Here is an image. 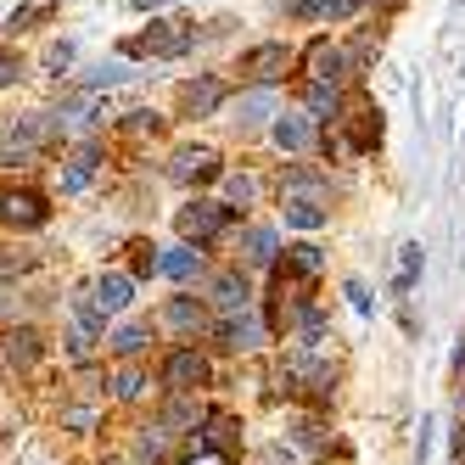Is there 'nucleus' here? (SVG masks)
Instances as JSON below:
<instances>
[{"instance_id": "obj_23", "label": "nucleus", "mask_w": 465, "mask_h": 465, "mask_svg": "<svg viewBox=\"0 0 465 465\" xmlns=\"http://www.w3.org/2000/svg\"><path fill=\"white\" fill-rule=\"evenodd\" d=\"M292 270H297V275H320V270H325V252H320L314 242L292 247Z\"/></svg>"}, {"instance_id": "obj_30", "label": "nucleus", "mask_w": 465, "mask_h": 465, "mask_svg": "<svg viewBox=\"0 0 465 465\" xmlns=\"http://www.w3.org/2000/svg\"><path fill=\"white\" fill-rule=\"evenodd\" d=\"M51 12H56V6H51V0H40V6H23V12L12 17V28H28V23H45Z\"/></svg>"}, {"instance_id": "obj_22", "label": "nucleus", "mask_w": 465, "mask_h": 465, "mask_svg": "<svg viewBox=\"0 0 465 465\" xmlns=\"http://www.w3.org/2000/svg\"><path fill=\"white\" fill-rule=\"evenodd\" d=\"M337 107H342V102H337V84H309V113H314V118H325V113L337 118Z\"/></svg>"}, {"instance_id": "obj_2", "label": "nucleus", "mask_w": 465, "mask_h": 465, "mask_svg": "<svg viewBox=\"0 0 465 465\" xmlns=\"http://www.w3.org/2000/svg\"><path fill=\"white\" fill-rule=\"evenodd\" d=\"M224 224H230V208L224 203H203V196H196L191 208H180V236H185V247L191 242H213Z\"/></svg>"}, {"instance_id": "obj_17", "label": "nucleus", "mask_w": 465, "mask_h": 465, "mask_svg": "<svg viewBox=\"0 0 465 465\" xmlns=\"http://www.w3.org/2000/svg\"><path fill=\"white\" fill-rule=\"evenodd\" d=\"M325 219H331V213L314 203V196H292V203H286V224H292V230H320Z\"/></svg>"}, {"instance_id": "obj_21", "label": "nucleus", "mask_w": 465, "mask_h": 465, "mask_svg": "<svg viewBox=\"0 0 465 465\" xmlns=\"http://www.w3.org/2000/svg\"><path fill=\"white\" fill-rule=\"evenodd\" d=\"M107 342H113V353H124V359H135V353H141V348H146L152 337H146V325H118V331H113Z\"/></svg>"}, {"instance_id": "obj_39", "label": "nucleus", "mask_w": 465, "mask_h": 465, "mask_svg": "<svg viewBox=\"0 0 465 465\" xmlns=\"http://www.w3.org/2000/svg\"><path fill=\"white\" fill-rule=\"evenodd\" d=\"M258 465H281V449H270V454H263V460H258Z\"/></svg>"}, {"instance_id": "obj_24", "label": "nucleus", "mask_w": 465, "mask_h": 465, "mask_svg": "<svg viewBox=\"0 0 465 465\" xmlns=\"http://www.w3.org/2000/svg\"><path fill=\"white\" fill-rule=\"evenodd\" d=\"M415 275H420V247L410 242L404 252H398V281H392V286H398V292H410V286H415Z\"/></svg>"}, {"instance_id": "obj_9", "label": "nucleus", "mask_w": 465, "mask_h": 465, "mask_svg": "<svg viewBox=\"0 0 465 465\" xmlns=\"http://www.w3.org/2000/svg\"><path fill=\"white\" fill-rule=\"evenodd\" d=\"M219 107H224V84H219L213 74H203L196 84H185V113H191V118H213Z\"/></svg>"}, {"instance_id": "obj_26", "label": "nucleus", "mask_w": 465, "mask_h": 465, "mask_svg": "<svg viewBox=\"0 0 465 465\" xmlns=\"http://www.w3.org/2000/svg\"><path fill=\"white\" fill-rule=\"evenodd\" d=\"M124 79H129L124 62H102V68H90V74H84V84H90V90H102V84H124Z\"/></svg>"}, {"instance_id": "obj_16", "label": "nucleus", "mask_w": 465, "mask_h": 465, "mask_svg": "<svg viewBox=\"0 0 465 465\" xmlns=\"http://www.w3.org/2000/svg\"><path fill=\"white\" fill-rule=\"evenodd\" d=\"M242 252H247V263H252V270H270V263H275V230L252 224L247 236H242Z\"/></svg>"}, {"instance_id": "obj_6", "label": "nucleus", "mask_w": 465, "mask_h": 465, "mask_svg": "<svg viewBox=\"0 0 465 465\" xmlns=\"http://www.w3.org/2000/svg\"><path fill=\"white\" fill-rule=\"evenodd\" d=\"M208 303H213V309H224L230 320H236V314H247L252 292H247V281H242L236 270H224V275H213V286H208Z\"/></svg>"}, {"instance_id": "obj_40", "label": "nucleus", "mask_w": 465, "mask_h": 465, "mask_svg": "<svg viewBox=\"0 0 465 465\" xmlns=\"http://www.w3.org/2000/svg\"><path fill=\"white\" fill-rule=\"evenodd\" d=\"M135 6H169V0H135Z\"/></svg>"}, {"instance_id": "obj_33", "label": "nucleus", "mask_w": 465, "mask_h": 465, "mask_svg": "<svg viewBox=\"0 0 465 465\" xmlns=\"http://www.w3.org/2000/svg\"><path fill=\"white\" fill-rule=\"evenodd\" d=\"M68 353H74V359H79V364H84V359H90V331H79V325H74V331H68Z\"/></svg>"}, {"instance_id": "obj_1", "label": "nucleus", "mask_w": 465, "mask_h": 465, "mask_svg": "<svg viewBox=\"0 0 465 465\" xmlns=\"http://www.w3.org/2000/svg\"><path fill=\"white\" fill-rule=\"evenodd\" d=\"M191 45H196V28H185V23H152L129 51H135V56H185Z\"/></svg>"}, {"instance_id": "obj_20", "label": "nucleus", "mask_w": 465, "mask_h": 465, "mask_svg": "<svg viewBox=\"0 0 465 465\" xmlns=\"http://www.w3.org/2000/svg\"><path fill=\"white\" fill-rule=\"evenodd\" d=\"M90 174H95V146H84V152L68 163V174H62V191H68V196H74V191H84V185H90Z\"/></svg>"}, {"instance_id": "obj_8", "label": "nucleus", "mask_w": 465, "mask_h": 465, "mask_svg": "<svg viewBox=\"0 0 465 465\" xmlns=\"http://www.w3.org/2000/svg\"><path fill=\"white\" fill-rule=\"evenodd\" d=\"M286 376L303 381V392H314V398H331V381H337V371H331L325 359H314V353H297Z\"/></svg>"}, {"instance_id": "obj_31", "label": "nucleus", "mask_w": 465, "mask_h": 465, "mask_svg": "<svg viewBox=\"0 0 465 465\" xmlns=\"http://www.w3.org/2000/svg\"><path fill=\"white\" fill-rule=\"evenodd\" d=\"M320 443H325V438H320V426H314V420H303V426H297V449H303V454H314Z\"/></svg>"}, {"instance_id": "obj_19", "label": "nucleus", "mask_w": 465, "mask_h": 465, "mask_svg": "<svg viewBox=\"0 0 465 465\" xmlns=\"http://www.w3.org/2000/svg\"><path fill=\"white\" fill-rule=\"evenodd\" d=\"M163 320H169L174 331H196L203 325V303H196V297H174V303L163 309Z\"/></svg>"}, {"instance_id": "obj_32", "label": "nucleus", "mask_w": 465, "mask_h": 465, "mask_svg": "<svg viewBox=\"0 0 465 465\" xmlns=\"http://www.w3.org/2000/svg\"><path fill=\"white\" fill-rule=\"evenodd\" d=\"M23 270H35V252H17V258H0V275H23Z\"/></svg>"}, {"instance_id": "obj_27", "label": "nucleus", "mask_w": 465, "mask_h": 465, "mask_svg": "<svg viewBox=\"0 0 465 465\" xmlns=\"http://www.w3.org/2000/svg\"><path fill=\"white\" fill-rule=\"evenodd\" d=\"M230 431H236V420H230V415H208L203 443H208V449H230Z\"/></svg>"}, {"instance_id": "obj_14", "label": "nucleus", "mask_w": 465, "mask_h": 465, "mask_svg": "<svg viewBox=\"0 0 465 465\" xmlns=\"http://www.w3.org/2000/svg\"><path fill=\"white\" fill-rule=\"evenodd\" d=\"M263 118H275V90H247L236 102V129H258Z\"/></svg>"}, {"instance_id": "obj_4", "label": "nucleus", "mask_w": 465, "mask_h": 465, "mask_svg": "<svg viewBox=\"0 0 465 465\" xmlns=\"http://www.w3.org/2000/svg\"><path fill=\"white\" fill-rule=\"evenodd\" d=\"M163 381H169L174 392L203 387V381H208V359L196 353V348H174V353H169V364H163Z\"/></svg>"}, {"instance_id": "obj_28", "label": "nucleus", "mask_w": 465, "mask_h": 465, "mask_svg": "<svg viewBox=\"0 0 465 465\" xmlns=\"http://www.w3.org/2000/svg\"><path fill=\"white\" fill-rule=\"evenodd\" d=\"M224 191H230V203H252V196H258V180H252V174H230Z\"/></svg>"}, {"instance_id": "obj_7", "label": "nucleus", "mask_w": 465, "mask_h": 465, "mask_svg": "<svg viewBox=\"0 0 465 465\" xmlns=\"http://www.w3.org/2000/svg\"><path fill=\"white\" fill-rule=\"evenodd\" d=\"M242 74H252L258 90H270V84L286 74V45H252V51L242 56Z\"/></svg>"}, {"instance_id": "obj_15", "label": "nucleus", "mask_w": 465, "mask_h": 465, "mask_svg": "<svg viewBox=\"0 0 465 465\" xmlns=\"http://www.w3.org/2000/svg\"><path fill=\"white\" fill-rule=\"evenodd\" d=\"M196 270H203V252H196V247H169V252H163L157 258V275H169V281H191Z\"/></svg>"}, {"instance_id": "obj_10", "label": "nucleus", "mask_w": 465, "mask_h": 465, "mask_svg": "<svg viewBox=\"0 0 465 465\" xmlns=\"http://www.w3.org/2000/svg\"><path fill=\"white\" fill-rule=\"evenodd\" d=\"M258 342H263V320H252V314H236L219 325V348H230V353H247Z\"/></svg>"}, {"instance_id": "obj_34", "label": "nucleus", "mask_w": 465, "mask_h": 465, "mask_svg": "<svg viewBox=\"0 0 465 465\" xmlns=\"http://www.w3.org/2000/svg\"><path fill=\"white\" fill-rule=\"evenodd\" d=\"M62 426H68V431H90L95 426V410H68V415H62Z\"/></svg>"}, {"instance_id": "obj_29", "label": "nucleus", "mask_w": 465, "mask_h": 465, "mask_svg": "<svg viewBox=\"0 0 465 465\" xmlns=\"http://www.w3.org/2000/svg\"><path fill=\"white\" fill-rule=\"evenodd\" d=\"M113 392H118V398H141V392H146V376H141V371H124V376L113 381Z\"/></svg>"}, {"instance_id": "obj_25", "label": "nucleus", "mask_w": 465, "mask_h": 465, "mask_svg": "<svg viewBox=\"0 0 465 465\" xmlns=\"http://www.w3.org/2000/svg\"><path fill=\"white\" fill-rule=\"evenodd\" d=\"M35 331H23V337H6V364H35Z\"/></svg>"}, {"instance_id": "obj_11", "label": "nucleus", "mask_w": 465, "mask_h": 465, "mask_svg": "<svg viewBox=\"0 0 465 465\" xmlns=\"http://www.w3.org/2000/svg\"><path fill=\"white\" fill-rule=\"evenodd\" d=\"M129 303H135V281L129 275H102L95 281V309L102 314H124Z\"/></svg>"}, {"instance_id": "obj_12", "label": "nucleus", "mask_w": 465, "mask_h": 465, "mask_svg": "<svg viewBox=\"0 0 465 465\" xmlns=\"http://www.w3.org/2000/svg\"><path fill=\"white\" fill-rule=\"evenodd\" d=\"M309 74H314V84H342V79H348V56H342L337 45L320 40V45L309 51Z\"/></svg>"}, {"instance_id": "obj_18", "label": "nucleus", "mask_w": 465, "mask_h": 465, "mask_svg": "<svg viewBox=\"0 0 465 465\" xmlns=\"http://www.w3.org/2000/svg\"><path fill=\"white\" fill-rule=\"evenodd\" d=\"M163 454H169V426H146L141 443H135V460H141V465H157Z\"/></svg>"}, {"instance_id": "obj_37", "label": "nucleus", "mask_w": 465, "mask_h": 465, "mask_svg": "<svg viewBox=\"0 0 465 465\" xmlns=\"http://www.w3.org/2000/svg\"><path fill=\"white\" fill-rule=\"evenodd\" d=\"M292 185H297V191H320V174H309V169H292Z\"/></svg>"}, {"instance_id": "obj_38", "label": "nucleus", "mask_w": 465, "mask_h": 465, "mask_svg": "<svg viewBox=\"0 0 465 465\" xmlns=\"http://www.w3.org/2000/svg\"><path fill=\"white\" fill-rule=\"evenodd\" d=\"M431 454V420H420V443H415V460H426Z\"/></svg>"}, {"instance_id": "obj_3", "label": "nucleus", "mask_w": 465, "mask_h": 465, "mask_svg": "<svg viewBox=\"0 0 465 465\" xmlns=\"http://www.w3.org/2000/svg\"><path fill=\"white\" fill-rule=\"evenodd\" d=\"M45 196L40 191H6V196H0V219H6L12 230H40L45 224Z\"/></svg>"}, {"instance_id": "obj_13", "label": "nucleus", "mask_w": 465, "mask_h": 465, "mask_svg": "<svg viewBox=\"0 0 465 465\" xmlns=\"http://www.w3.org/2000/svg\"><path fill=\"white\" fill-rule=\"evenodd\" d=\"M275 146H281V152H309V146H314V124H309L303 113H286V118L275 124Z\"/></svg>"}, {"instance_id": "obj_35", "label": "nucleus", "mask_w": 465, "mask_h": 465, "mask_svg": "<svg viewBox=\"0 0 465 465\" xmlns=\"http://www.w3.org/2000/svg\"><path fill=\"white\" fill-rule=\"evenodd\" d=\"M17 74H23V62H17L12 51H0V84H12Z\"/></svg>"}, {"instance_id": "obj_5", "label": "nucleus", "mask_w": 465, "mask_h": 465, "mask_svg": "<svg viewBox=\"0 0 465 465\" xmlns=\"http://www.w3.org/2000/svg\"><path fill=\"white\" fill-rule=\"evenodd\" d=\"M169 174H174L180 185H208V180H219V157H213L208 146H185V152L169 163Z\"/></svg>"}, {"instance_id": "obj_36", "label": "nucleus", "mask_w": 465, "mask_h": 465, "mask_svg": "<svg viewBox=\"0 0 465 465\" xmlns=\"http://www.w3.org/2000/svg\"><path fill=\"white\" fill-rule=\"evenodd\" d=\"M348 297H353V309H359V314H371V309H376V303H371V292H364L359 281H348Z\"/></svg>"}]
</instances>
